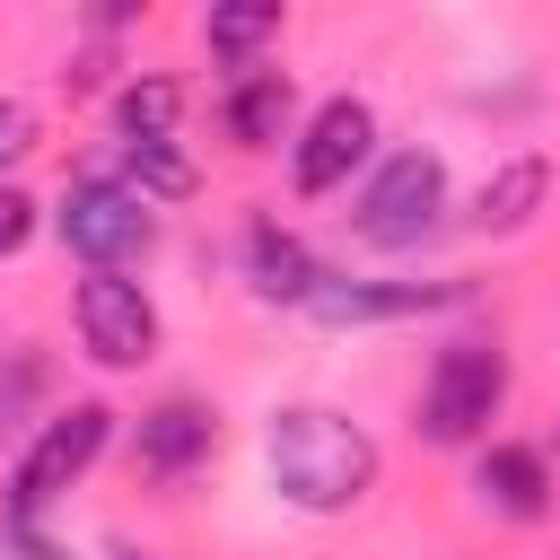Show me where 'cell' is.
Instances as JSON below:
<instances>
[{"label":"cell","mask_w":560,"mask_h":560,"mask_svg":"<svg viewBox=\"0 0 560 560\" xmlns=\"http://www.w3.org/2000/svg\"><path fill=\"white\" fill-rule=\"evenodd\" d=\"M245 280H254V298H271V306H306L315 280H324V262H315L306 236H289L280 219H254V228H245Z\"/></svg>","instance_id":"7c38bea8"},{"label":"cell","mask_w":560,"mask_h":560,"mask_svg":"<svg viewBox=\"0 0 560 560\" xmlns=\"http://www.w3.org/2000/svg\"><path fill=\"white\" fill-rule=\"evenodd\" d=\"M105 114H114V149H122V140H175L184 88H175L166 70H140V79H122V88L105 96Z\"/></svg>","instance_id":"5bb4252c"},{"label":"cell","mask_w":560,"mask_h":560,"mask_svg":"<svg viewBox=\"0 0 560 560\" xmlns=\"http://www.w3.org/2000/svg\"><path fill=\"white\" fill-rule=\"evenodd\" d=\"M0 542H9L18 560H70L61 542H44V525H35V516H0Z\"/></svg>","instance_id":"ac0fdd59"},{"label":"cell","mask_w":560,"mask_h":560,"mask_svg":"<svg viewBox=\"0 0 560 560\" xmlns=\"http://www.w3.org/2000/svg\"><path fill=\"white\" fill-rule=\"evenodd\" d=\"M271 35H280V0H219V9H201V44L219 61H236V70H254V52Z\"/></svg>","instance_id":"9a60e30c"},{"label":"cell","mask_w":560,"mask_h":560,"mask_svg":"<svg viewBox=\"0 0 560 560\" xmlns=\"http://www.w3.org/2000/svg\"><path fill=\"white\" fill-rule=\"evenodd\" d=\"M472 490H481V508H490V516H508V525L551 516V446L481 438V455H472Z\"/></svg>","instance_id":"30bf717a"},{"label":"cell","mask_w":560,"mask_h":560,"mask_svg":"<svg viewBox=\"0 0 560 560\" xmlns=\"http://www.w3.org/2000/svg\"><path fill=\"white\" fill-rule=\"evenodd\" d=\"M114 560H149V551H131V542H114Z\"/></svg>","instance_id":"44dd1931"},{"label":"cell","mask_w":560,"mask_h":560,"mask_svg":"<svg viewBox=\"0 0 560 560\" xmlns=\"http://www.w3.org/2000/svg\"><path fill=\"white\" fill-rule=\"evenodd\" d=\"M52 228L88 271H131V262L158 254V210L122 175H70L61 201H52Z\"/></svg>","instance_id":"3957f363"},{"label":"cell","mask_w":560,"mask_h":560,"mask_svg":"<svg viewBox=\"0 0 560 560\" xmlns=\"http://www.w3.org/2000/svg\"><path fill=\"white\" fill-rule=\"evenodd\" d=\"M210 446H219V411H210L201 394H166V402H149L140 429H131V464H140L149 481H184V472H201Z\"/></svg>","instance_id":"9c48e42d"},{"label":"cell","mask_w":560,"mask_h":560,"mask_svg":"<svg viewBox=\"0 0 560 560\" xmlns=\"http://www.w3.org/2000/svg\"><path fill=\"white\" fill-rule=\"evenodd\" d=\"M289 114H298V88H289V70H236L228 79V96H219V122H228V140L236 149H280L289 140Z\"/></svg>","instance_id":"8fae6325"},{"label":"cell","mask_w":560,"mask_h":560,"mask_svg":"<svg viewBox=\"0 0 560 560\" xmlns=\"http://www.w3.org/2000/svg\"><path fill=\"white\" fill-rule=\"evenodd\" d=\"M368 158H376V105H368V96H324V105L306 114V131L289 140V184H298V201H324V192H341Z\"/></svg>","instance_id":"8992f818"},{"label":"cell","mask_w":560,"mask_h":560,"mask_svg":"<svg viewBox=\"0 0 560 560\" xmlns=\"http://www.w3.org/2000/svg\"><path fill=\"white\" fill-rule=\"evenodd\" d=\"M35 236V192H18V184H0V262L18 254Z\"/></svg>","instance_id":"e0dca14e"},{"label":"cell","mask_w":560,"mask_h":560,"mask_svg":"<svg viewBox=\"0 0 560 560\" xmlns=\"http://www.w3.org/2000/svg\"><path fill=\"white\" fill-rule=\"evenodd\" d=\"M26 149H35V105L0 96V166H9V158H26Z\"/></svg>","instance_id":"d6986e66"},{"label":"cell","mask_w":560,"mask_h":560,"mask_svg":"<svg viewBox=\"0 0 560 560\" xmlns=\"http://www.w3.org/2000/svg\"><path fill=\"white\" fill-rule=\"evenodd\" d=\"M105 70H114V52H105V44H88V52L61 70V88H70V96H96V88H105Z\"/></svg>","instance_id":"ffe728a7"},{"label":"cell","mask_w":560,"mask_h":560,"mask_svg":"<svg viewBox=\"0 0 560 560\" xmlns=\"http://www.w3.org/2000/svg\"><path fill=\"white\" fill-rule=\"evenodd\" d=\"M350 228L385 254H411L446 228V158L438 149H385L350 201Z\"/></svg>","instance_id":"7a4b0ae2"},{"label":"cell","mask_w":560,"mask_h":560,"mask_svg":"<svg viewBox=\"0 0 560 560\" xmlns=\"http://www.w3.org/2000/svg\"><path fill=\"white\" fill-rule=\"evenodd\" d=\"M105 446H114V411H105V402H61L52 420H35V438H26L18 472H9V508H0V516H35V525H44V508H52L61 490H79Z\"/></svg>","instance_id":"5b68a950"},{"label":"cell","mask_w":560,"mask_h":560,"mask_svg":"<svg viewBox=\"0 0 560 560\" xmlns=\"http://www.w3.org/2000/svg\"><path fill=\"white\" fill-rule=\"evenodd\" d=\"M70 315H79V350H88L96 368H140V359H158V298H149L131 271H88L79 298H70Z\"/></svg>","instance_id":"52a82bcc"},{"label":"cell","mask_w":560,"mask_h":560,"mask_svg":"<svg viewBox=\"0 0 560 560\" xmlns=\"http://www.w3.org/2000/svg\"><path fill=\"white\" fill-rule=\"evenodd\" d=\"M508 350L499 341H446L438 359H429V385H420V438L429 446H481L490 438V420H499V402H508Z\"/></svg>","instance_id":"277c9868"},{"label":"cell","mask_w":560,"mask_h":560,"mask_svg":"<svg viewBox=\"0 0 560 560\" xmlns=\"http://www.w3.org/2000/svg\"><path fill=\"white\" fill-rule=\"evenodd\" d=\"M262 464H271V490H280L298 516H350V508L376 490V472H385L376 438H368L350 411H332V402H289V411H271Z\"/></svg>","instance_id":"6da1fadb"},{"label":"cell","mask_w":560,"mask_h":560,"mask_svg":"<svg viewBox=\"0 0 560 560\" xmlns=\"http://www.w3.org/2000/svg\"><path fill=\"white\" fill-rule=\"evenodd\" d=\"M464 298H472L464 280H350V271H324L306 315L324 332H359V324H420V315H446Z\"/></svg>","instance_id":"ba28073f"},{"label":"cell","mask_w":560,"mask_h":560,"mask_svg":"<svg viewBox=\"0 0 560 560\" xmlns=\"http://www.w3.org/2000/svg\"><path fill=\"white\" fill-rule=\"evenodd\" d=\"M122 184L158 210V201H192V192H201V166H192L175 140H122Z\"/></svg>","instance_id":"2e32d148"},{"label":"cell","mask_w":560,"mask_h":560,"mask_svg":"<svg viewBox=\"0 0 560 560\" xmlns=\"http://www.w3.org/2000/svg\"><path fill=\"white\" fill-rule=\"evenodd\" d=\"M542 192H551V158H542V149H516V158H499V166L481 175L472 228H481V236H516V228L542 210Z\"/></svg>","instance_id":"4fadbf2b"}]
</instances>
